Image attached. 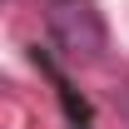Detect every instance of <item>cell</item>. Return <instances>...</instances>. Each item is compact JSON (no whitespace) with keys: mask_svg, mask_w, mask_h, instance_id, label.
Listing matches in <instances>:
<instances>
[{"mask_svg":"<svg viewBox=\"0 0 129 129\" xmlns=\"http://www.w3.org/2000/svg\"><path fill=\"white\" fill-rule=\"evenodd\" d=\"M35 64H40L50 80H55V94H60L64 114H70V124H75V129H84V124H89V104H84V99L75 94V89H70V80H64V75H60V70H55L50 60H45V55H40V50H35Z\"/></svg>","mask_w":129,"mask_h":129,"instance_id":"2","label":"cell"},{"mask_svg":"<svg viewBox=\"0 0 129 129\" xmlns=\"http://www.w3.org/2000/svg\"><path fill=\"white\" fill-rule=\"evenodd\" d=\"M45 30L75 64H94L109 50V25L89 0H45Z\"/></svg>","mask_w":129,"mask_h":129,"instance_id":"1","label":"cell"}]
</instances>
